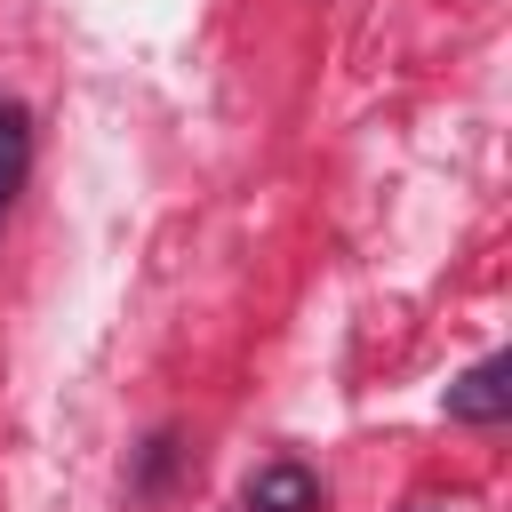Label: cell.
I'll return each instance as SVG.
<instances>
[{
	"label": "cell",
	"mask_w": 512,
	"mask_h": 512,
	"mask_svg": "<svg viewBox=\"0 0 512 512\" xmlns=\"http://www.w3.org/2000/svg\"><path fill=\"white\" fill-rule=\"evenodd\" d=\"M504 376H512L504 360L464 368V376L448 384V416H456V424H504V416H512V384H504Z\"/></svg>",
	"instance_id": "obj_1"
},
{
	"label": "cell",
	"mask_w": 512,
	"mask_h": 512,
	"mask_svg": "<svg viewBox=\"0 0 512 512\" xmlns=\"http://www.w3.org/2000/svg\"><path fill=\"white\" fill-rule=\"evenodd\" d=\"M248 512H320V480L296 456H280V464H264L248 480Z\"/></svg>",
	"instance_id": "obj_2"
},
{
	"label": "cell",
	"mask_w": 512,
	"mask_h": 512,
	"mask_svg": "<svg viewBox=\"0 0 512 512\" xmlns=\"http://www.w3.org/2000/svg\"><path fill=\"white\" fill-rule=\"evenodd\" d=\"M24 168H32V120H24V104H0V216L16 208Z\"/></svg>",
	"instance_id": "obj_3"
},
{
	"label": "cell",
	"mask_w": 512,
	"mask_h": 512,
	"mask_svg": "<svg viewBox=\"0 0 512 512\" xmlns=\"http://www.w3.org/2000/svg\"><path fill=\"white\" fill-rule=\"evenodd\" d=\"M168 464H176V440H168V432H152V440H144V464H136V488H160V480H168Z\"/></svg>",
	"instance_id": "obj_4"
},
{
	"label": "cell",
	"mask_w": 512,
	"mask_h": 512,
	"mask_svg": "<svg viewBox=\"0 0 512 512\" xmlns=\"http://www.w3.org/2000/svg\"><path fill=\"white\" fill-rule=\"evenodd\" d=\"M416 512H448V504H416Z\"/></svg>",
	"instance_id": "obj_5"
}]
</instances>
